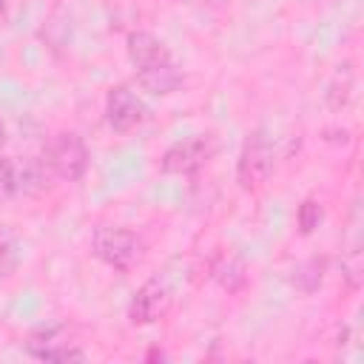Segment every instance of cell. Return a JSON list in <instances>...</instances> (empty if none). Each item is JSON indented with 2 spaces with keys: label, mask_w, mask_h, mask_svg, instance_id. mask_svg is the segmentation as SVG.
I'll return each instance as SVG.
<instances>
[{
  "label": "cell",
  "mask_w": 364,
  "mask_h": 364,
  "mask_svg": "<svg viewBox=\"0 0 364 364\" xmlns=\"http://www.w3.org/2000/svg\"><path fill=\"white\" fill-rule=\"evenodd\" d=\"M171 307H173V290H171V284L165 279H159V276H151L131 296L128 321L136 324V327L156 324V321H162L171 313Z\"/></svg>",
  "instance_id": "obj_6"
},
{
  "label": "cell",
  "mask_w": 364,
  "mask_h": 364,
  "mask_svg": "<svg viewBox=\"0 0 364 364\" xmlns=\"http://www.w3.org/2000/svg\"><path fill=\"white\" fill-rule=\"evenodd\" d=\"M26 353L40 361H85V350L77 341H65L60 336V327H40L28 336Z\"/></svg>",
  "instance_id": "obj_7"
},
{
  "label": "cell",
  "mask_w": 364,
  "mask_h": 364,
  "mask_svg": "<svg viewBox=\"0 0 364 364\" xmlns=\"http://www.w3.org/2000/svg\"><path fill=\"white\" fill-rule=\"evenodd\" d=\"M361 270H364L361 242H358V239H353V245L341 253V279H344L347 290H358V287H361Z\"/></svg>",
  "instance_id": "obj_13"
},
{
  "label": "cell",
  "mask_w": 364,
  "mask_h": 364,
  "mask_svg": "<svg viewBox=\"0 0 364 364\" xmlns=\"http://www.w3.org/2000/svg\"><path fill=\"white\" fill-rule=\"evenodd\" d=\"M273 171H276V148H273V139H270L267 128L259 125V128L247 131V136L239 148L236 182L245 193H256L270 182Z\"/></svg>",
  "instance_id": "obj_2"
},
{
  "label": "cell",
  "mask_w": 364,
  "mask_h": 364,
  "mask_svg": "<svg viewBox=\"0 0 364 364\" xmlns=\"http://www.w3.org/2000/svg\"><path fill=\"white\" fill-rule=\"evenodd\" d=\"M20 267V245L17 239L0 225V282L11 279Z\"/></svg>",
  "instance_id": "obj_15"
},
{
  "label": "cell",
  "mask_w": 364,
  "mask_h": 364,
  "mask_svg": "<svg viewBox=\"0 0 364 364\" xmlns=\"http://www.w3.org/2000/svg\"><path fill=\"white\" fill-rule=\"evenodd\" d=\"M353 88H355V68H353L350 60H344L333 71V77L327 80V85H324V102H327V108L330 111L347 108L350 100H353Z\"/></svg>",
  "instance_id": "obj_11"
},
{
  "label": "cell",
  "mask_w": 364,
  "mask_h": 364,
  "mask_svg": "<svg viewBox=\"0 0 364 364\" xmlns=\"http://www.w3.org/2000/svg\"><path fill=\"white\" fill-rule=\"evenodd\" d=\"M46 168L51 171L54 179L63 182H80L88 171V145L77 131H57L48 136L43 156Z\"/></svg>",
  "instance_id": "obj_3"
},
{
  "label": "cell",
  "mask_w": 364,
  "mask_h": 364,
  "mask_svg": "<svg viewBox=\"0 0 364 364\" xmlns=\"http://www.w3.org/2000/svg\"><path fill=\"white\" fill-rule=\"evenodd\" d=\"M213 151H216V145H213L210 134H193L188 139H176L173 145H168L159 168L168 176H193L208 165Z\"/></svg>",
  "instance_id": "obj_4"
},
{
  "label": "cell",
  "mask_w": 364,
  "mask_h": 364,
  "mask_svg": "<svg viewBox=\"0 0 364 364\" xmlns=\"http://www.w3.org/2000/svg\"><path fill=\"white\" fill-rule=\"evenodd\" d=\"M321 219H324V205L318 199H313V196L301 199V205L296 208V228H299V233L310 236L321 225Z\"/></svg>",
  "instance_id": "obj_16"
},
{
  "label": "cell",
  "mask_w": 364,
  "mask_h": 364,
  "mask_svg": "<svg viewBox=\"0 0 364 364\" xmlns=\"http://www.w3.org/2000/svg\"><path fill=\"white\" fill-rule=\"evenodd\" d=\"M14 196H23L20 162L11 156H0V202H9Z\"/></svg>",
  "instance_id": "obj_14"
},
{
  "label": "cell",
  "mask_w": 364,
  "mask_h": 364,
  "mask_svg": "<svg viewBox=\"0 0 364 364\" xmlns=\"http://www.w3.org/2000/svg\"><path fill=\"white\" fill-rule=\"evenodd\" d=\"M145 119H148V105L128 82H117V85L108 88V94H105V122L114 134L125 136V134L136 131Z\"/></svg>",
  "instance_id": "obj_5"
},
{
  "label": "cell",
  "mask_w": 364,
  "mask_h": 364,
  "mask_svg": "<svg viewBox=\"0 0 364 364\" xmlns=\"http://www.w3.org/2000/svg\"><path fill=\"white\" fill-rule=\"evenodd\" d=\"M327 267H330V259H327V256H310V259L299 262V264L290 270V284H293L299 293L310 296V293H316V290L324 284Z\"/></svg>",
  "instance_id": "obj_12"
},
{
  "label": "cell",
  "mask_w": 364,
  "mask_h": 364,
  "mask_svg": "<svg viewBox=\"0 0 364 364\" xmlns=\"http://www.w3.org/2000/svg\"><path fill=\"white\" fill-rule=\"evenodd\" d=\"M145 358H148V361H156V358H159V361H162V358H165V353H162V350H159V347H151V350H148V353H145Z\"/></svg>",
  "instance_id": "obj_17"
},
{
  "label": "cell",
  "mask_w": 364,
  "mask_h": 364,
  "mask_svg": "<svg viewBox=\"0 0 364 364\" xmlns=\"http://www.w3.org/2000/svg\"><path fill=\"white\" fill-rule=\"evenodd\" d=\"M91 253L117 273H131L145 259V242L139 233L122 225H94Z\"/></svg>",
  "instance_id": "obj_1"
},
{
  "label": "cell",
  "mask_w": 364,
  "mask_h": 364,
  "mask_svg": "<svg viewBox=\"0 0 364 364\" xmlns=\"http://www.w3.org/2000/svg\"><path fill=\"white\" fill-rule=\"evenodd\" d=\"M136 82H139L142 91H148V94H154V97H168V94H176V91L185 85V74H182V68L171 60V63H162V65L136 71Z\"/></svg>",
  "instance_id": "obj_10"
},
{
  "label": "cell",
  "mask_w": 364,
  "mask_h": 364,
  "mask_svg": "<svg viewBox=\"0 0 364 364\" xmlns=\"http://www.w3.org/2000/svg\"><path fill=\"white\" fill-rule=\"evenodd\" d=\"M210 279L230 296H239L247 290L250 284V270L245 264V259L233 250H219L213 259H210Z\"/></svg>",
  "instance_id": "obj_9"
},
{
  "label": "cell",
  "mask_w": 364,
  "mask_h": 364,
  "mask_svg": "<svg viewBox=\"0 0 364 364\" xmlns=\"http://www.w3.org/2000/svg\"><path fill=\"white\" fill-rule=\"evenodd\" d=\"M3 148H6V119L0 114V156H3Z\"/></svg>",
  "instance_id": "obj_18"
},
{
  "label": "cell",
  "mask_w": 364,
  "mask_h": 364,
  "mask_svg": "<svg viewBox=\"0 0 364 364\" xmlns=\"http://www.w3.org/2000/svg\"><path fill=\"white\" fill-rule=\"evenodd\" d=\"M125 54H128L134 71L154 68V65H162V63H171V60H173L171 48H168L156 34H151V31H145V28H136V31L128 34V40H125Z\"/></svg>",
  "instance_id": "obj_8"
}]
</instances>
